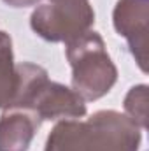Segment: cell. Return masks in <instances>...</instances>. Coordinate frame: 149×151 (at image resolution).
<instances>
[{
    "mask_svg": "<svg viewBox=\"0 0 149 151\" xmlns=\"http://www.w3.org/2000/svg\"><path fill=\"white\" fill-rule=\"evenodd\" d=\"M67 60L72 67V90L84 102L102 99L117 81V69L95 30L67 42Z\"/></svg>",
    "mask_w": 149,
    "mask_h": 151,
    "instance_id": "3957f363",
    "label": "cell"
},
{
    "mask_svg": "<svg viewBox=\"0 0 149 151\" xmlns=\"http://www.w3.org/2000/svg\"><path fill=\"white\" fill-rule=\"evenodd\" d=\"M140 130L126 114L98 111L88 119L56 123L44 151H139Z\"/></svg>",
    "mask_w": 149,
    "mask_h": 151,
    "instance_id": "6da1fadb",
    "label": "cell"
},
{
    "mask_svg": "<svg viewBox=\"0 0 149 151\" xmlns=\"http://www.w3.org/2000/svg\"><path fill=\"white\" fill-rule=\"evenodd\" d=\"M125 114L139 127H148V86H133L125 97Z\"/></svg>",
    "mask_w": 149,
    "mask_h": 151,
    "instance_id": "ba28073f",
    "label": "cell"
},
{
    "mask_svg": "<svg viewBox=\"0 0 149 151\" xmlns=\"http://www.w3.org/2000/svg\"><path fill=\"white\" fill-rule=\"evenodd\" d=\"M114 28L128 40L139 67L146 72V44H148V0H117L114 12Z\"/></svg>",
    "mask_w": 149,
    "mask_h": 151,
    "instance_id": "5b68a950",
    "label": "cell"
},
{
    "mask_svg": "<svg viewBox=\"0 0 149 151\" xmlns=\"http://www.w3.org/2000/svg\"><path fill=\"white\" fill-rule=\"evenodd\" d=\"M16 90V65L12 40L7 32L0 30V109H5Z\"/></svg>",
    "mask_w": 149,
    "mask_h": 151,
    "instance_id": "52a82bcc",
    "label": "cell"
},
{
    "mask_svg": "<svg viewBox=\"0 0 149 151\" xmlns=\"http://www.w3.org/2000/svg\"><path fill=\"white\" fill-rule=\"evenodd\" d=\"M46 2H60V0H46Z\"/></svg>",
    "mask_w": 149,
    "mask_h": 151,
    "instance_id": "30bf717a",
    "label": "cell"
},
{
    "mask_svg": "<svg viewBox=\"0 0 149 151\" xmlns=\"http://www.w3.org/2000/svg\"><path fill=\"white\" fill-rule=\"evenodd\" d=\"M5 109H23L39 121L79 119L86 116V102L72 88L49 81L46 69L35 63L16 65V90Z\"/></svg>",
    "mask_w": 149,
    "mask_h": 151,
    "instance_id": "7a4b0ae2",
    "label": "cell"
},
{
    "mask_svg": "<svg viewBox=\"0 0 149 151\" xmlns=\"http://www.w3.org/2000/svg\"><path fill=\"white\" fill-rule=\"evenodd\" d=\"M4 2L11 7H28V5H35L39 0H4Z\"/></svg>",
    "mask_w": 149,
    "mask_h": 151,
    "instance_id": "9c48e42d",
    "label": "cell"
},
{
    "mask_svg": "<svg viewBox=\"0 0 149 151\" xmlns=\"http://www.w3.org/2000/svg\"><path fill=\"white\" fill-rule=\"evenodd\" d=\"M40 121L23 109H4L0 116V151H28Z\"/></svg>",
    "mask_w": 149,
    "mask_h": 151,
    "instance_id": "8992f818",
    "label": "cell"
},
{
    "mask_svg": "<svg viewBox=\"0 0 149 151\" xmlns=\"http://www.w3.org/2000/svg\"><path fill=\"white\" fill-rule=\"evenodd\" d=\"M95 11L90 0L46 2L35 7L30 27L39 37L49 42H70L91 30Z\"/></svg>",
    "mask_w": 149,
    "mask_h": 151,
    "instance_id": "277c9868",
    "label": "cell"
}]
</instances>
